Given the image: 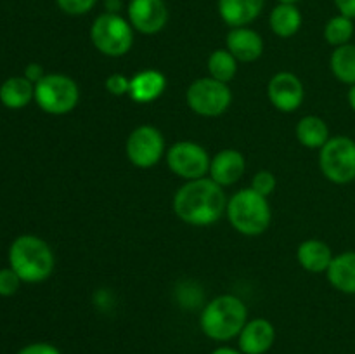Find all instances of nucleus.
I'll return each mask as SVG.
<instances>
[{"label": "nucleus", "mask_w": 355, "mask_h": 354, "mask_svg": "<svg viewBox=\"0 0 355 354\" xmlns=\"http://www.w3.org/2000/svg\"><path fill=\"white\" fill-rule=\"evenodd\" d=\"M227 200L220 184L214 179L187 180L173 196V212L180 221L191 226H210L222 217Z\"/></svg>", "instance_id": "f257e3e1"}, {"label": "nucleus", "mask_w": 355, "mask_h": 354, "mask_svg": "<svg viewBox=\"0 0 355 354\" xmlns=\"http://www.w3.org/2000/svg\"><path fill=\"white\" fill-rule=\"evenodd\" d=\"M248 323V309L234 295H220L207 304L200 318L201 330L211 340L225 342L241 333Z\"/></svg>", "instance_id": "f03ea898"}, {"label": "nucleus", "mask_w": 355, "mask_h": 354, "mask_svg": "<svg viewBox=\"0 0 355 354\" xmlns=\"http://www.w3.org/2000/svg\"><path fill=\"white\" fill-rule=\"evenodd\" d=\"M9 264L21 281L40 283L54 271V253L42 238L23 235L9 248Z\"/></svg>", "instance_id": "7ed1b4c3"}, {"label": "nucleus", "mask_w": 355, "mask_h": 354, "mask_svg": "<svg viewBox=\"0 0 355 354\" xmlns=\"http://www.w3.org/2000/svg\"><path fill=\"white\" fill-rule=\"evenodd\" d=\"M225 212L232 228L245 236H259L266 233L272 217L267 196H262L252 187L234 193L227 201Z\"/></svg>", "instance_id": "20e7f679"}, {"label": "nucleus", "mask_w": 355, "mask_h": 354, "mask_svg": "<svg viewBox=\"0 0 355 354\" xmlns=\"http://www.w3.org/2000/svg\"><path fill=\"white\" fill-rule=\"evenodd\" d=\"M90 40L101 54L120 58L134 45V28L130 21L120 14L104 12L94 19L90 26Z\"/></svg>", "instance_id": "39448f33"}, {"label": "nucleus", "mask_w": 355, "mask_h": 354, "mask_svg": "<svg viewBox=\"0 0 355 354\" xmlns=\"http://www.w3.org/2000/svg\"><path fill=\"white\" fill-rule=\"evenodd\" d=\"M78 85L69 76L61 73L45 75L38 83H35V101L49 115H66L73 111L78 104Z\"/></svg>", "instance_id": "423d86ee"}, {"label": "nucleus", "mask_w": 355, "mask_h": 354, "mask_svg": "<svg viewBox=\"0 0 355 354\" xmlns=\"http://www.w3.org/2000/svg\"><path fill=\"white\" fill-rule=\"evenodd\" d=\"M319 165L328 180L349 184L355 180V141L347 135L331 137L319 153Z\"/></svg>", "instance_id": "0eeeda50"}, {"label": "nucleus", "mask_w": 355, "mask_h": 354, "mask_svg": "<svg viewBox=\"0 0 355 354\" xmlns=\"http://www.w3.org/2000/svg\"><path fill=\"white\" fill-rule=\"evenodd\" d=\"M187 106L201 117H218L231 106L232 94L227 83L211 78H198L186 92Z\"/></svg>", "instance_id": "6e6552de"}, {"label": "nucleus", "mask_w": 355, "mask_h": 354, "mask_svg": "<svg viewBox=\"0 0 355 354\" xmlns=\"http://www.w3.org/2000/svg\"><path fill=\"white\" fill-rule=\"evenodd\" d=\"M166 163L175 176L186 180H194L210 172L211 160L201 144L193 141H180L166 151Z\"/></svg>", "instance_id": "1a4fd4ad"}, {"label": "nucleus", "mask_w": 355, "mask_h": 354, "mask_svg": "<svg viewBox=\"0 0 355 354\" xmlns=\"http://www.w3.org/2000/svg\"><path fill=\"white\" fill-rule=\"evenodd\" d=\"M165 155V139L153 125L134 128L127 139V156L139 169L155 167Z\"/></svg>", "instance_id": "9d476101"}, {"label": "nucleus", "mask_w": 355, "mask_h": 354, "mask_svg": "<svg viewBox=\"0 0 355 354\" xmlns=\"http://www.w3.org/2000/svg\"><path fill=\"white\" fill-rule=\"evenodd\" d=\"M127 12L132 28L142 35L158 33L168 21L165 0H130Z\"/></svg>", "instance_id": "9b49d317"}, {"label": "nucleus", "mask_w": 355, "mask_h": 354, "mask_svg": "<svg viewBox=\"0 0 355 354\" xmlns=\"http://www.w3.org/2000/svg\"><path fill=\"white\" fill-rule=\"evenodd\" d=\"M267 94L276 110L283 113H291L302 106L305 97L304 83L297 75L290 71H281L270 78Z\"/></svg>", "instance_id": "f8f14e48"}, {"label": "nucleus", "mask_w": 355, "mask_h": 354, "mask_svg": "<svg viewBox=\"0 0 355 354\" xmlns=\"http://www.w3.org/2000/svg\"><path fill=\"white\" fill-rule=\"evenodd\" d=\"M274 340L276 330L269 319H252L239 333V351L243 354H266L272 347Z\"/></svg>", "instance_id": "ddd939ff"}, {"label": "nucleus", "mask_w": 355, "mask_h": 354, "mask_svg": "<svg viewBox=\"0 0 355 354\" xmlns=\"http://www.w3.org/2000/svg\"><path fill=\"white\" fill-rule=\"evenodd\" d=\"M246 170V162L243 153L238 149H224L211 158L210 163V179L224 186L238 183Z\"/></svg>", "instance_id": "4468645a"}, {"label": "nucleus", "mask_w": 355, "mask_h": 354, "mask_svg": "<svg viewBox=\"0 0 355 354\" xmlns=\"http://www.w3.org/2000/svg\"><path fill=\"white\" fill-rule=\"evenodd\" d=\"M225 42H227V51L241 62L257 61L263 52L262 37L252 28H232Z\"/></svg>", "instance_id": "2eb2a0df"}, {"label": "nucleus", "mask_w": 355, "mask_h": 354, "mask_svg": "<svg viewBox=\"0 0 355 354\" xmlns=\"http://www.w3.org/2000/svg\"><path fill=\"white\" fill-rule=\"evenodd\" d=\"M166 89V78L158 69H144L130 78L128 96L139 104L153 103L158 99Z\"/></svg>", "instance_id": "dca6fc26"}, {"label": "nucleus", "mask_w": 355, "mask_h": 354, "mask_svg": "<svg viewBox=\"0 0 355 354\" xmlns=\"http://www.w3.org/2000/svg\"><path fill=\"white\" fill-rule=\"evenodd\" d=\"M266 0H218V14L231 28L246 26L260 16Z\"/></svg>", "instance_id": "f3484780"}, {"label": "nucleus", "mask_w": 355, "mask_h": 354, "mask_svg": "<svg viewBox=\"0 0 355 354\" xmlns=\"http://www.w3.org/2000/svg\"><path fill=\"white\" fill-rule=\"evenodd\" d=\"M333 252L328 243L321 239H307L298 245L297 259L298 264L309 273H326L333 260Z\"/></svg>", "instance_id": "a211bd4d"}, {"label": "nucleus", "mask_w": 355, "mask_h": 354, "mask_svg": "<svg viewBox=\"0 0 355 354\" xmlns=\"http://www.w3.org/2000/svg\"><path fill=\"white\" fill-rule=\"evenodd\" d=\"M326 276L338 292L355 295V252H343L333 257Z\"/></svg>", "instance_id": "6ab92c4d"}, {"label": "nucleus", "mask_w": 355, "mask_h": 354, "mask_svg": "<svg viewBox=\"0 0 355 354\" xmlns=\"http://www.w3.org/2000/svg\"><path fill=\"white\" fill-rule=\"evenodd\" d=\"M35 99V83L24 76H10L0 85V103L9 110H21Z\"/></svg>", "instance_id": "aec40b11"}, {"label": "nucleus", "mask_w": 355, "mask_h": 354, "mask_svg": "<svg viewBox=\"0 0 355 354\" xmlns=\"http://www.w3.org/2000/svg\"><path fill=\"white\" fill-rule=\"evenodd\" d=\"M269 24L277 37L290 38L300 30L302 12L295 3H279L270 12Z\"/></svg>", "instance_id": "412c9836"}, {"label": "nucleus", "mask_w": 355, "mask_h": 354, "mask_svg": "<svg viewBox=\"0 0 355 354\" xmlns=\"http://www.w3.org/2000/svg\"><path fill=\"white\" fill-rule=\"evenodd\" d=\"M297 139L300 144L311 149H321L329 141V128L321 117L309 115L297 125Z\"/></svg>", "instance_id": "4be33fe9"}, {"label": "nucleus", "mask_w": 355, "mask_h": 354, "mask_svg": "<svg viewBox=\"0 0 355 354\" xmlns=\"http://www.w3.org/2000/svg\"><path fill=\"white\" fill-rule=\"evenodd\" d=\"M333 75L347 85H355V45L345 44L335 49L329 59Z\"/></svg>", "instance_id": "5701e85b"}, {"label": "nucleus", "mask_w": 355, "mask_h": 354, "mask_svg": "<svg viewBox=\"0 0 355 354\" xmlns=\"http://www.w3.org/2000/svg\"><path fill=\"white\" fill-rule=\"evenodd\" d=\"M208 71L211 78L229 83L238 73V59L227 49H217L208 58Z\"/></svg>", "instance_id": "b1692460"}, {"label": "nucleus", "mask_w": 355, "mask_h": 354, "mask_svg": "<svg viewBox=\"0 0 355 354\" xmlns=\"http://www.w3.org/2000/svg\"><path fill=\"white\" fill-rule=\"evenodd\" d=\"M354 37V19L350 17L338 16L331 17V19L326 23L324 26V38L329 45H335V47H340V45L350 44V38Z\"/></svg>", "instance_id": "393cba45"}, {"label": "nucleus", "mask_w": 355, "mask_h": 354, "mask_svg": "<svg viewBox=\"0 0 355 354\" xmlns=\"http://www.w3.org/2000/svg\"><path fill=\"white\" fill-rule=\"evenodd\" d=\"M21 278L17 276L12 267H3L0 269V295L2 297H10L19 290Z\"/></svg>", "instance_id": "a878e982"}, {"label": "nucleus", "mask_w": 355, "mask_h": 354, "mask_svg": "<svg viewBox=\"0 0 355 354\" xmlns=\"http://www.w3.org/2000/svg\"><path fill=\"white\" fill-rule=\"evenodd\" d=\"M252 189H255L262 196H269L276 189V176L272 172H269V170H260V172H257L253 176Z\"/></svg>", "instance_id": "bb28decb"}, {"label": "nucleus", "mask_w": 355, "mask_h": 354, "mask_svg": "<svg viewBox=\"0 0 355 354\" xmlns=\"http://www.w3.org/2000/svg\"><path fill=\"white\" fill-rule=\"evenodd\" d=\"M55 2L62 12L69 14V16H82V14L92 10L97 0H55Z\"/></svg>", "instance_id": "cd10ccee"}, {"label": "nucleus", "mask_w": 355, "mask_h": 354, "mask_svg": "<svg viewBox=\"0 0 355 354\" xmlns=\"http://www.w3.org/2000/svg\"><path fill=\"white\" fill-rule=\"evenodd\" d=\"M106 89L113 96H123V94H128V90H130V78H127L121 73H113V75L106 78Z\"/></svg>", "instance_id": "c85d7f7f"}, {"label": "nucleus", "mask_w": 355, "mask_h": 354, "mask_svg": "<svg viewBox=\"0 0 355 354\" xmlns=\"http://www.w3.org/2000/svg\"><path fill=\"white\" fill-rule=\"evenodd\" d=\"M17 354H61L59 349L52 344L47 342H37V344H30V346L23 347Z\"/></svg>", "instance_id": "c756f323"}, {"label": "nucleus", "mask_w": 355, "mask_h": 354, "mask_svg": "<svg viewBox=\"0 0 355 354\" xmlns=\"http://www.w3.org/2000/svg\"><path fill=\"white\" fill-rule=\"evenodd\" d=\"M44 76V68H42L40 65H37V62H31V65H28L26 69H24V78L30 80L31 83H38Z\"/></svg>", "instance_id": "7c9ffc66"}, {"label": "nucleus", "mask_w": 355, "mask_h": 354, "mask_svg": "<svg viewBox=\"0 0 355 354\" xmlns=\"http://www.w3.org/2000/svg\"><path fill=\"white\" fill-rule=\"evenodd\" d=\"M335 6L342 16L355 19V0H335Z\"/></svg>", "instance_id": "2f4dec72"}, {"label": "nucleus", "mask_w": 355, "mask_h": 354, "mask_svg": "<svg viewBox=\"0 0 355 354\" xmlns=\"http://www.w3.org/2000/svg\"><path fill=\"white\" fill-rule=\"evenodd\" d=\"M104 6H106V12L118 14V10L121 9V0H106Z\"/></svg>", "instance_id": "473e14b6"}, {"label": "nucleus", "mask_w": 355, "mask_h": 354, "mask_svg": "<svg viewBox=\"0 0 355 354\" xmlns=\"http://www.w3.org/2000/svg\"><path fill=\"white\" fill-rule=\"evenodd\" d=\"M211 354H243V353L234 351L232 347H218V349H215Z\"/></svg>", "instance_id": "72a5a7b5"}, {"label": "nucleus", "mask_w": 355, "mask_h": 354, "mask_svg": "<svg viewBox=\"0 0 355 354\" xmlns=\"http://www.w3.org/2000/svg\"><path fill=\"white\" fill-rule=\"evenodd\" d=\"M349 104L350 108L355 111V85H350V90H349Z\"/></svg>", "instance_id": "f704fd0d"}, {"label": "nucleus", "mask_w": 355, "mask_h": 354, "mask_svg": "<svg viewBox=\"0 0 355 354\" xmlns=\"http://www.w3.org/2000/svg\"><path fill=\"white\" fill-rule=\"evenodd\" d=\"M298 0H279V3H297Z\"/></svg>", "instance_id": "c9c22d12"}]
</instances>
